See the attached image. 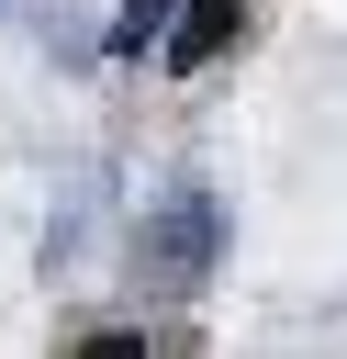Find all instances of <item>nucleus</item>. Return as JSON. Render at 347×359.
I'll return each instance as SVG.
<instances>
[{"instance_id":"obj_1","label":"nucleus","mask_w":347,"mask_h":359,"mask_svg":"<svg viewBox=\"0 0 347 359\" xmlns=\"http://www.w3.org/2000/svg\"><path fill=\"white\" fill-rule=\"evenodd\" d=\"M201 258H213V202L179 191L168 224H146V269H157V280H201Z\"/></svg>"},{"instance_id":"obj_2","label":"nucleus","mask_w":347,"mask_h":359,"mask_svg":"<svg viewBox=\"0 0 347 359\" xmlns=\"http://www.w3.org/2000/svg\"><path fill=\"white\" fill-rule=\"evenodd\" d=\"M235 22H246V0H179V22H168V67L201 79V67L235 45Z\"/></svg>"},{"instance_id":"obj_3","label":"nucleus","mask_w":347,"mask_h":359,"mask_svg":"<svg viewBox=\"0 0 347 359\" xmlns=\"http://www.w3.org/2000/svg\"><path fill=\"white\" fill-rule=\"evenodd\" d=\"M168 11H179V0H123V22H112V56H146V45L168 34Z\"/></svg>"},{"instance_id":"obj_4","label":"nucleus","mask_w":347,"mask_h":359,"mask_svg":"<svg viewBox=\"0 0 347 359\" xmlns=\"http://www.w3.org/2000/svg\"><path fill=\"white\" fill-rule=\"evenodd\" d=\"M78 359H157V348H146V325H101V337H78Z\"/></svg>"}]
</instances>
